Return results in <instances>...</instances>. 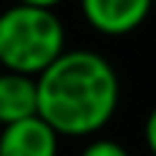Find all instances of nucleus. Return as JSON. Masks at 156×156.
<instances>
[{"instance_id": "nucleus-1", "label": "nucleus", "mask_w": 156, "mask_h": 156, "mask_svg": "<svg viewBox=\"0 0 156 156\" xmlns=\"http://www.w3.org/2000/svg\"><path fill=\"white\" fill-rule=\"evenodd\" d=\"M121 99L112 63L93 49H66L38 77V115L60 137L101 132Z\"/></svg>"}, {"instance_id": "nucleus-2", "label": "nucleus", "mask_w": 156, "mask_h": 156, "mask_svg": "<svg viewBox=\"0 0 156 156\" xmlns=\"http://www.w3.org/2000/svg\"><path fill=\"white\" fill-rule=\"evenodd\" d=\"M66 52V30L52 8L14 3L0 11V66L3 71L41 77Z\"/></svg>"}, {"instance_id": "nucleus-3", "label": "nucleus", "mask_w": 156, "mask_h": 156, "mask_svg": "<svg viewBox=\"0 0 156 156\" xmlns=\"http://www.w3.org/2000/svg\"><path fill=\"white\" fill-rule=\"evenodd\" d=\"M80 8L96 33L126 36L148 19L154 0H80Z\"/></svg>"}, {"instance_id": "nucleus-4", "label": "nucleus", "mask_w": 156, "mask_h": 156, "mask_svg": "<svg viewBox=\"0 0 156 156\" xmlns=\"http://www.w3.org/2000/svg\"><path fill=\"white\" fill-rule=\"evenodd\" d=\"M60 134L41 118H27L0 132V156H58Z\"/></svg>"}, {"instance_id": "nucleus-5", "label": "nucleus", "mask_w": 156, "mask_h": 156, "mask_svg": "<svg viewBox=\"0 0 156 156\" xmlns=\"http://www.w3.org/2000/svg\"><path fill=\"white\" fill-rule=\"evenodd\" d=\"M38 115V80L27 74H0V126Z\"/></svg>"}, {"instance_id": "nucleus-6", "label": "nucleus", "mask_w": 156, "mask_h": 156, "mask_svg": "<svg viewBox=\"0 0 156 156\" xmlns=\"http://www.w3.org/2000/svg\"><path fill=\"white\" fill-rule=\"evenodd\" d=\"M80 156H129V151H126L121 143H115V140L99 137V140L88 143V145L82 148V154H80Z\"/></svg>"}, {"instance_id": "nucleus-7", "label": "nucleus", "mask_w": 156, "mask_h": 156, "mask_svg": "<svg viewBox=\"0 0 156 156\" xmlns=\"http://www.w3.org/2000/svg\"><path fill=\"white\" fill-rule=\"evenodd\" d=\"M145 145L156 156V107L148 112V118H145Z\"/></svg>"}, {"instance_id": "nucleus-8", "label": "nucleus", "mask_w": 156, "mask_h": 156, "mask_svg": "<svg viewBox=\"0 0 156 156\" xmlns=\"http://www.w3.org/2000/svg\"><path fill=\"white\" fill-rule=\"evenodd\" d=\"M16 3H22V5H36V8H52V11H55V5H60L63 0H16Z\"/></svg>"}, {"instance_id": "nucleus-9", "label": "nucleus", "mask_w": 156, "mask_h": 156, "mask_svg": "<svg viewBox=\"0 0 156 156\" xmlns=\"http://www.w3.org/2000/svg\"><path fill=\"white\" fill-rule=\"evenodd\" d=\"M0 74H3V66H0Z\"/></svg>"}, {"instance_id": "nucleus-10", "label": "nucleus", "mask_w": 156, "mask_h": 156, "mask_svg": "<svg viewBox=\"0 0 156 156\" xmlns=\"http://www.w3.org/2000/svg\"><path fill=\"white\" fill-rule=\"evenodd\" d=\"M154 5H156V0H154Z\"/></svg>"}]
</instances>
